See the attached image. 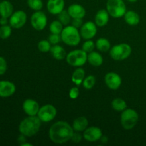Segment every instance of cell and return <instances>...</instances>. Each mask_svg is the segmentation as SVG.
<instances>
[{
  "mask_svg": "<svg viewBox=\"0 0 146 146\" xmlns=\"http://www.w3.org/2000/svg\"><path fill=\"white\" fill-rule=\"evenodd\" d=\"M41 121L37 115L28 116L21 121L19 125L20 133L27 137H32L39 131Z\"/></svg>",
  "mask_w": 146,
  "mask_h": 146,
  "instance_id": "cell-2",
  "label": "cell"
},
{
  "mask_svg": "<svg viewBox=\"0 0 146 146\" xmlns=\"http://www.w3.org/2000/svg\"><path fill=\"white\" fill-rule=\"evenodd\" d=\"M105 84L110 89L117 90L121 87L122 78L121 76L115 72H109L106 74L104 77Z\"/></svg>",
  "mask_w": 146,
  "mask_h": 146,
  "instance_id": "cell-12",
  "label": "cell"
},
{
  "mask_svg": "<svg viewBox=\"0 0 146 146\" xmlns=\"http://www.w3.org/2000/svg\"><path fill=\"white\" fill-rule=\"evenodd\" d=\"M26 137L27 136H25V135H23V134L21 133V135H19V136L18 137V142L19 143L20 145L26 142Z\"/></svg>",
  "mask_w": 146,
  "mask_h": 146,
  "instance_id": "cell-39",
  "label": "cell"
},
{
  "mask_svg": "<svg viewBox=\"0 0 146 146\" xmlns=\"http://www.w3.org/2000/svg\"><path fill=\"white\" fill-rule=\"evenodd\" d=\"M47 19L46 15L45 13L42 11H36L35 12L31 14V25L34 29L37 31H42L43 29L46 28L47 25Z\"/></svg>",
  "mask_w": 146,
  "mask_h": 146,
  "instance_id": "cell-9",
  "label": "cell"
},
{
  "mask_svg": "<svg viewBox=\"0 0 146 146\" xmlns=\"http://www.w3.org/2000/svg\"><path fill=\"white\" fill-rule=\"evenodd\" d=\"M64 29V25L59 20H54L49 26V30L52 34H61Z\"/></svg>",
  "mask_w": 146,
  "mask_h": 146,
  "instance_id": "cell-27",
  "label": "cell"
},
{
  "mask_svg": "<svg viewBox=\"0 0 146 146\" xmlns=\"http://www.w3.org/2000/svg\"><path fill=\"white\" fill-rule=\"evenodd\" d=\"M57 115V110L51 104H46L40 107L37 116L41 122L48 123L52 121Z\"/></svg>",
  "mask_w": 146,
  "mask_h": 146,
  "instance_id": "cell-8",
  "label": "cell"
},
{
  "mask_svg": "<svg viewBox=\"0 0 146 146\" xmlns=\"http://www.w3.org/2000/svg\"><path fill=\"white\" fill-rule=\"evenodd\" d=\"M85 76L86 73L84 68L78 67L71 76V81L76 86H80L83 84V81L86 78Z\"/></svg>",
  "mask_w": 146,
  "mask_h": 146,
  "instance_id": "cell-24",
  "label": "cell"
},
{
  "mask_svg": "<svg viewBox=\"0 0 146 146\" xmlns=\"http://www.w3.org/2000/svg\"><path fill=\"white\" fill-rule=\"evenodd\" d=\"M7 70V63L5 58L0 56V76L4 75Z\"/></svg>",
  "mask_w": 146,
  "mask_h": 146,
  "instance_id": "cell-36",
  "label": "cell"
},
{
  "mask_svg": "<svg viewBox=\"0 0 146 146\" xmlns=\"http://www.w3.org/2000/svg\"><path fill=\"white\" fill-rule=\"evenodd\" d=\"M27 14L22 10H18L11 14L9 17L10 26L14 29L22 28L27 22Z\"/></svg>",
  "mask_w": 146,
  "mask_h": 146,
  "instance_id": "cell-10",
  "label": "cell"
},
{
  "mask_svg": "<svg viewBox=\"0 0 146 146\" xmlns=\"http://www.w3.org/2000/svg\"><path fill=\"white\" fill-rule=\"evenodd\" d=\"M139 115L136 111L131 108L124 110L121 115V123L123 128L126 131L133 129L138 123Z\"/></svg>",
  "mask_w": 146,
  "mask_h": 146,
  "instance_id": "cell-4",
  "label": "cell"
},
{
  "mask_svg": "<svg viewBox=\"0 0 146 146\" xmlns=\"http://www.w3.org/2000/svg\"><path fill=\"white\" fill-rule=\"evenodd\" d=\"M100 140H101L102 143H106L108 142V138L106 136H104V135H102V137H101Z\"/></svg>",
  "mask_w": 146,
  "mask_h": 146,
  "instance_id": "cell-41",
  "label": "cell"
},
{
  "mask_svg": "<svg viewBox=\"0 0 146 146\" xmlns=\"http://www.w3.org/2000/svg\"><path fill=\"white\" fill-rule=\"evenodd\" d=\"M58 20L61 21L63 24V25L67 26L70 22H71V16L68 14V11H66V10H63L60 14H58Z\"/></svg>",
  "mask_w": 146,
  "mask_h": 146,
  "instance_id": "cell-31",
  "label": "cell"
},
{
  "mask_svg": "<svg viewBox=\"0 0 146 146\" xmlns=\"http://www.w3.org/2000/svg\"><path fill=\"white\" fill-rule=\"evenodd\" d=\"M123 17L125 22L130 26L138 25L141 20L139 14L135 11H131V10L126 11Z\"/></svg>",
  "mask_w": 146,
  "mask_h": 146,
  "instance_id": "cell-22",
  "label": "cell"
},
{
  "mask_svg": "<svg viewBox=\"0 0 146 146\" xmlns=\"http://www.w3.org/2000/svg\"><path fill=\"white\" fill-rule=\"evenodd\" d=\"M61 41L70 46H76L81 41V34L78 29L73 25H67L63 29L61 33Z\"/></svg>",
  "mask_w": 146,
  "mask_h": 146,
  "instance_id": "cell-3",
  "label": "cell"
},
{
  "mask_svg": "<svg viewBox=\"0 0 146 146\" xmlns=\"http://www.w3.org/2000/svg\"><path fill=\"white\" fill-rule=\"evenodd\" d=\"M128 1H130V2H135V1H137L138 0H128Z\"/></svg>",
  "mask_w": 146,
  "mask_h": 146,
  "instance_id": "cell-43",
  "label": "cell"
},
{
  "mask_svg": "<svg viewBox=\"0 0 146 146\" xmlns=\"http://www.w3.org/2000/svg\"><path fill=\"white\" fill-rule=\"evenodd\" d=\"M48 41H49V42L51 43L52 45L58 44V43L61 41V34H52V33H51V35L48 36Z\"/></svg>",
  "mask_w": 146,
  "mask_h": 146,
  "instance_id": "cell-34",
  "label": "cell"
},
{
  "mask_svg": "<svg viewBox=\"0 0 146 146\" xmlns=\"http://www.w3.org/2000/svg\"><path fill=\"white\" fill-rule=\"evenodd\" d=\"M21 146H32V144L31 143H24L21 144Z\"/></svg>",
  "mask_w": 146,
  "mask_h": 146,
  "instance_id": "cell-42",
  "label": "cell"
},
{
  "mask_svg": "<svg viewBox=\"0 0 146 146\" xmlns=\"http://www.w3.org/2000/svg\"><path fill=\"white\" fill-rule=\"evenodd\" d=\"M97 33V27L95 22L86 21L80 28V34L81 38L85 40H89L94 38Z\"/></svg>",
  "mask_w": 146,
  "mask_h": 146,
  "instance_id": "cell-11",
  "label": "cell"
},
{
  "mask_svg": "<svg viewBox=\"0 0 146 146\" xmlns=\"http://www.w3.org/2000/svg\"><path fill=\"white\" fill-rule=\"evenodd\" d=\"M38 49L42 53L49 52L51 48V44L48 40H41L38 43Z\"/></svg>",
  "mask_w": 146,
  "mask_h": 146,
  "instance_id": "cell-32",
  "label": "cell"
},
{
  "mask_svg": "<svg viewBox=\"0 0 146 146\" xmlns=\"http://www.w3.org/2000/svg\"><path fill=\"white\" fill-rule=\"evenodd\" d=\"M96 47L101 52H107L111 49V43L107 38H99L96 42Z\"/></svg>",
  "mask_w": 146,
  "mask_h": 146,
  "instance_id": "cell-25",
  "label": "cell"
},
{
  "mask_svg": "<svg viewBox=\"0 0 146 146\" xmlns=\"http://www.w3.org/2000/svg\"><path fill=\"white\" fill-rule=\"evenodd\" d=\"M102 135V131L98 127L91 126L87 128L84 131L83 138L88 142L94 143L99 141Z\"/></svg>",
  "mask_w": 146,
  "mask_h": 146,
  "instance_id": "cell-13",
  "label": "cell"
},
{
  "mask_svg": "<svg viewBox=\"0 0 146 146\" xmlns=\"http://www.w3.org/2000/svg\"><path fill=\"white\" fill-rule=\"evenodd\" d=\"M109 16L106 9L98 10L95 16V24L97 27H103L106 25L109 21Z\"/></svg>",
  "mask_w": 146,
  "mask_h": 146,
  "instance_id": "cell-18",
  "label": "cell"
},
{
  "mask_svg": "<svg viewBox=\"0 0 146 146\" xmlns=\"http://www.w3.org/2000/svg\"><path fill=\"white\" fill-rule=\"evenodd\" d=\"M74 131L72 126L68 123L59 121L50 127L48 136L54 143L63 144L71 141Z\"/></svg>",
  "mask_w": 146,
  "mask_h": 146,
  "instance_id": "cell-1",
  "label": "cell"
},
{
  "mask_svg": "<svg viewBox=\"0 0 146 146\" xmlns=\"http://www.w3.org/2000/svg\"><path fill=\"white\" fill-rule=\"evenodd\" d=\"M82 138L83 136L79 133V132L76 131V133H74V134H73L71 141H72L74 143H78L81 142Z\"/></svg>",
  "mask_w": 146,
  "mask_h": 146,
  "instance_id": "cell-38",
  "label": "cell"
},
{
  "mask_svg": "<svg viewBox=\"0 0 146 146\" xmlns=\"http://www.w3.org/2000/svg\"><path fill=\"white\" fill-rule=\"evenodd\" d=\"M106 10L111 17L116 19L123 17L127 11L123 0H108Z\"/></svg>",
  "mask_w": 146,
  "mask_h": 146,
  "instance_id": "cell-6",
  "label": "cell"
},
{
  "mask_svg": "<svg viewBox=\"0 0 146 146\" xmlns=\"http://www.w3.org/2000/svg\"><path fill=\"white\" fill-rule=\"evenodd\" d=\"M27 5L34 11H40L42 9L44 3L42 0H27Z\"/></svg>",
  "mask_w": 146,
  "mask_h": 146,
  "instance_id": "cell-28",
  "label": "cell"
},
{
  "mask_svg": "<svg viewBox=\"0 0 146 146\" xmlns=\"http://www.w3.org/2000/svg\"><path fill=\"white\" fill-rule=\"evenodd\" d=\"M16 86L9 81H0V97L8 98L14 95Z\"/></svg>",
  "mask_w": 146,
  "mask_h": 146,
  "instance_id": "cell-15",
  "label": "cell"
},
{
  "mask_svg": "<svg viewBox=\"0 0 146 146\" xmlns=\"http://www.w3.org/2000/svg\"><path fill=\"white\" fill-rule=\"evenodd\" d=\"M79 94L80 91L78 87L74 86L72 87V88L69 90L68 96H69V97L71 99H76V98L79 96Z\"/></svg>",
  "mask_w": 146,
  "mask_h": 146,
  "instance_id": "cell-35",
  "label": "cell"
},
{
  "mask_svg": "<svg viewBox=\"0 0 146 146\" xmlns=\"http://www.w3.org/2000/svg\"><path fill=\"white\" fill-rule=\"evenodd\" d=\"M111 106L113 109L118 112H123L127 108V104L125 100L121 98H116L111 102Z\"/></svg>",
  "mask_w": 146,
  "mask_h": 146,
  "instance_id": "cell-26",
  "label": "cell"
},
{
  "mask_svg": "<svg viewBox=\"0 0 146 146\" xmlns=\"http://www.w3.org/2000/svg\"><path fill=\"white\" fill-rule=\"evenodd\" d=\"M50 52H51L52 56L55 59L58 60V61L65 58L67 55L65 49L58 44L53 45V46H51V50H50Z\"/></svg>",
  "mask_w": 146,
  "mask_h": 146,
  "instance_id": "cell-23",
  "label": "cell"
},
{
  "mask_svg": "<svg viewBox=\"0 0 146 146\" xmlns=\"http://www.w3.org/2000/svg\"><path fill=\"white\" fill-rule=\"evenodd\" d=\"M14 11V7L9 1L4 0L0 2V15L1 17L9 18Z\"/></svg>",
  "mask_w": 146,
  "mask_h": 146,
  "instance_id": "cell-20",
  "label": "cell"
},
{
  "mask_svg": "<svg viewBox=\"0 0 146 146\" xmlns=\"http://www.w3.org/2000/svg\"><path fill=\"white\" fill-rule=\"evenodd\" d=\"M71 24L77 29L81 28V27H82L83 24H84V22H83V19H80V18L72 19Z\"/></svg>",
  "mask_w": 146,
  "mask_h": 146,
  "instance_id": "cell-37",
  "label": "cell"
},
{
  "mask_svg": "<svg viewBox=\"0 0 146 146\" xmlns=\"http://www.w3.org/2000/svg\"><path fill=\"white\" fill-rule=\"evenodd\" d=\"M65 1L64 0H48L46 4L47 9L50 14L58 15L64 9Z\"/></svg>",
  "mask_w": 146,
  "mask_h": 146,
  "instance_id": "cell-16",
  "label": "cell"
},
{
  "mask_svg": "<svg viewBox=\"0 0 146 146\" xmlns=\"http://www.w3.org/2000/svg\"><path fill=\"white\" fill-rule=\"evenodd\" d=\"M88 54L83 49H76L68 53L66 57V62L71 66L80 67L87 62Z\"/></svg>",
  "mask_w": 146,
  "mask_h": 146,
  "instance_id": "cell-7",
  "label": "cell"
},
{
  "mask_svg": "<svg viewBox=\"0 0 146 146\" xmlns=\"http://www.w3.org/2000/svg\"><path fill=\"white\" fill-rule=\"evenodd\" d=\"M87 61L88 62V64H91L93 66L98 67L102 65L103 62H104V58L98 52L92 51V52H90L88 54Z\"/></svg>",
  "mask_w": 146,
  "mask_h": 146,
  "instance_id": "cell-21",
  "label": "cell"
},
{
  "mask_svg": "<svg viewBox=\"0 0 146 146\" xmlns=\"http://www.w3.org/2000/svg\"><path fill=\"white\" fill-rule=\"evenodd\" d=\"M132 48L128 44L122 43L111 47L110 49V56L115 61H123L131 56Z\"/></svg>",
  "mask_w": 146,
  "mask_h": 146,
  "instance_id": "cell-5",
  "label": "cell"
},
{
  "mask_svg": "<svg viewBox=\"0 0 146 146\" xmlns=\"http://www.w3.org/2000/svg\"><path fill=\"white\" fill-rule=\"evenodd\" d=\"M67 11L72 19H83L86 15L85 8L78 4H73L70 5Z\"/></svg>",
  "mask_w": 146,
  "mask_h": 146,
  "instance_id": "cell-17",
  "label": "cell"
},
{
  "mask_svg": "<svg viewBox=\"0 0 146 146\" xmlns=\"http://www.w3.org/2000/svg\"><path fill=\"white\" fill-rule=\"evenodd\" d=\"M7 19L8 18L1 17V18H0V24H1V26L7 25L8 24V19Z\"/></svg>",
  "mask_w": 146,
  "mask_h": 146,
  "instance_id": "cell-40",
  "label": "cell"
},
{
  "mask_svg": "<svg viewBox=\"0 0 146 146\" xmlns=\"http://www.w3.org/2000/svg\"><path fill=\"white\" fill-rule=\"evenodd\" d=\"M22 108L28 116H34L38 114L40 106L36 101L31 98H27L23 102Z\"/></svg>",
  "mask_w": 146,
  "mask_h": 146,
  "instance_id": "cell-14",
  "label": "cell"
},
{
  "mask_svg": "<svg viewBox=\"0 0 146 146\" xmlns=\"http://www.w3.org/2000/svg\"><path fill=\"white\" fill-rule=\"evenodd\" d=\"M11 34V27L9 25H3L0 27V38L7 39Z\"/></svg>",
  "mask_w": 146,
  "mask_h": 146,
  "instance_id": "cell-30",
  "label": "cell"
},
{
  "mask_svg": "<svg viewBox=\"0 0 146 146\" xmlns=\"http://www.w3.org/2000/svg\"><path fill=\"white\" fill-rule=\"evenodd\" d=\"M96 47V44L91 39L86 40L82 45V49L88 54V53L94 51Z\"/></svg>",
  "mask_w": 146,
  "mask_h": 146,
  "instance_id": "cell-33",
  "label": "cell"
},
{
  "mask_svg": "<svg viewBox=\"0 0 146 146\" xmlns=\"http://www.w3.org/2000/svg\"><path fill=\"white\" fill-rule=\"evenodd\" d=\"M96 77L93 75H90L84 78L82 85L86 89L90 90L94 86V85L96 84Z\"/></svg>",
  "mask_w": 146,
  "mask_h": 146,
  "instance_id": "cell-29",
  "label": "cell"
},
{
  "mask_svg": "<svg viewBox=\"0 0 146 146\" xmlns=\"http://www.w3.org/2000/svg\"><path fill=\"white\" fill-rule=\"evenodd\" d=\"M88 121L85 116H80L76 118L72 124V128L74 131L82 132L88 128Z\"/></svg>",
  "mask_w": 146,
  "mask_h": 146,
  "instance_id": "cell-19",
  "label": "cell"
}]
</instances>
